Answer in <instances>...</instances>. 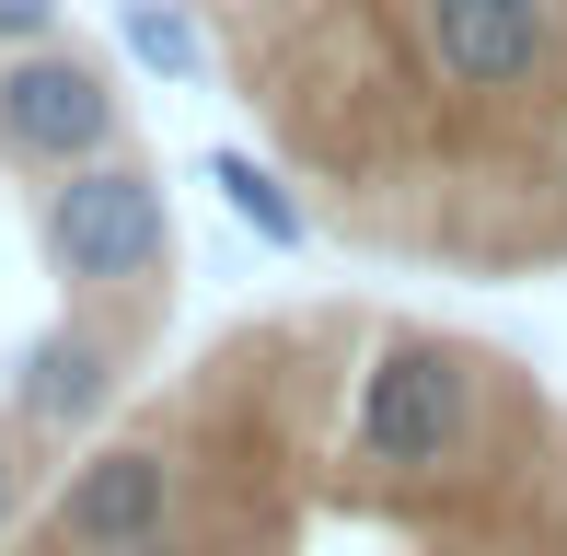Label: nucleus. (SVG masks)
I'll return each mask as SVG.
<instances>
[{
    "instance_id": "1",
    "label": "nucleus",
    "mask_w": 567,
    "mask_h": 556,
    "mask_svg": "<svg viewBox=\"0 0 567 556\" xmlns=\"http://www.w3.org/2000/svg\"><path fill=\"white\" fill-rule=\"evenodd\" d=\"M35 233H47V267H59L70 290H140V278L174 267V197H163V174L93 151V163H70L59 186H47Z\"/></svg>"
},
{
    "instance_id": "2",
    "label": "nucleus",
    "mask_w": 567,
    "mask_h": 556,
    "mask_svg": "<svg viewBox=\"0 0 567 556\" xmlns=\"http://www.w3.org/2000/svg\"><path fill=\"white\" fill-rule=\"evenodd\" d=\"M0 151H12V163H47V174L116 151V93H105V70L70 59L59 35H47V47H12V70H0Z\"/></svg>"
},
{
    "instance_id": "3",
    "label": "nucleus",
    "mask_w": 567,
    "mask_h": 556,
    "mask_svg": "<svg viewBox=\"0 0 567 556\" xmlns=\"http://www.w3.org/2000/svg\"><path fill=\"white\" fill-rule=\"evenodd\" d=\"M463 429H475V371L452 348H394V360L359 383V452L371 464H452Z\"/></svg>"
},
{
    "instance_id": "4",
    "label": "nucleus",
    "mask_w": 567,
    "mask_h": 556,
    "mask_svg": "<svg viewBox=\"0 0 567 556\" xmlns=\"http://www.w3.org/2000/svg\"><path fill=\"white\" fill-rule=\"evenodd\" d=\"M417 35H429V59H441V82L533 93L556 70L567 23H556V0H417Z\"/></svg>"
},
{
    "instance_id": "5",
    "label": "nucleus",
    "mask_w": 567,
    "mask_h": 556,
    "mask_svg": "<svg viewBox=\"0 0 567 556\" xmlns=\"http://www.w3.org/2000/svg\"><path fill=\"white\" fill-rule=\"evenodd\" d=\"M163 511H174V464L151 441H116L59 487V545H82V556L140 545V534H163Z\"/></svg>"
},
{
    "instance_id": "6",
    "label": "nucleus",
    "mask_w": 567,
    "mask_h": 556,
    "mask_svg": "<svg viewBox=\"0 0 567 556\" xmlns=\"http://www.w3.org/2000/svg\"><path fill=\"white\" fill-rule=\"evenodd\" d=\"M105 394H116V348L93 337V325H47V337L12 360V406L35 418V429H82V418H105Z\"/></svg>"
},
{
    "instance_id": "7",
    "label": "nucleus",
    "mask_w": 567,
    "mask_h": 556,
    "mask_svg": "<svg viewBox=\"0 0 567 556\" xmlns=\"http://www.w3.org/2000/svg\"><path fill=\"white\" fill-rule=\"evenodd\" d=\"M209 186H220V209L244 220V233L267 244V256H301V244H313V220H301V197L278 186V174L255 163V151H209Z\"/></svg>"
},
{
    "instance_id": "8",
    "label": "nucleus",
    "mask_w": 567,
    "mask_h": 556,
    "mask_svg": "<svg viewBox=\"0 0 567 556\" xmlns=\"http://www.w3.org/2000/svg\"><path fill=\"white\" fill-rule=\"evenodd\" d=\"M116 35H127V59H140L151 82H197V70H209V35H197L186 0H116Z\"/></svg>"
},
{
    "instance_id": "9",
    "label": "nucleus",
    "mask_w": 567,
    "mask_h": 556,
    "mask_svg": "<svg viewBox=\"0 0 567 556\" xmlns=\"http://www.w3.org/2000/svg\"><path fill=\"white\" fill-rule=\"evenodd\" d=\"M59 35V0H0V47H47Z\"/></svg>"
},
{
    "instance_id": "10",
    "label": "nucleus",
    "mask_w": 567,
    "mask_h": 556,
    "mask_svg": "<svg viewBox=\"0 0 567 556\" xmlns=\"http://www.w3.org/2000/svg\"><path fill=\"white\" fill-rule=\"evenodd\" d=\"M105 556H186V545H174V534H140V545H105Z\"/></svg>"
},
{
    "instance_id": "11",
    "label": "nucleus",
    "mask_w": 567,
    "mask_h": 556,
    "mask_svg": "<svg viewBox=\"0 0 567 556\" xmlns=\"http://www.w3.org/2000/svg\"><path fill=\"white\" fill-rule=\"evenodd\" d=\"M0 522H12V452H0Z\"/></svg>"
},
{
    "instance_id": "12",
    "label": "nucleus",
    "mask_w": 567,
    "mask_h": 556,
    "mask_svg": "<svg viewBox=\"0 0 567 556\" xmlns=\"http://www.w3.org/2000/svg\"><path fill=\"white\" fill-rule=\"evenodd\" d=\"M556 186H567V140H556Z\"/></svg>"
}]
</instances>
